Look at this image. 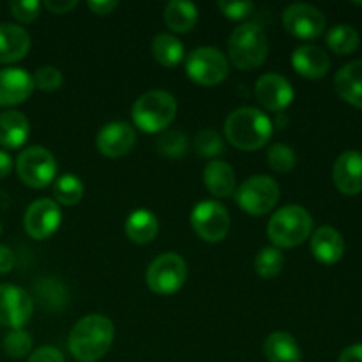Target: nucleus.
<instances>
[{"label": "nucleus", "instance_id": "obj_1", "mask_svg": "<svg viewBox=\"0 0 362 362\" xmlns=\"http://www.w3.org/2000/svg\"><path fill=\"white\" fill-rule=\"evenodd\" d=\"M115 329L110 318L103 315H88L78 320L71 329L67 346L71 356L80 362H95L112 349Z\"/></svg>", "mask_w": 362, "mask_h": 362}, {"label": "nucleus", "instance_id": "obj_2", "mask_svg": "<svg viewBox=\"0 0 362 362\" xmlns=\"http://www.w3.org/2000/svg\"><path fill=\"white\" fill-rule=\"evenodd\" d=\"M225 136L240 151H258L272 136V122L260 110L244 106L226 117Z\"/></svg>", "mask_w": 362, "mask_h": 362}, {"label": "nucleus", "instance_id": "obj_3", "mask_svg": "<svg viewBox=\"0 0 362 362\" xmlns=\"http://www.w3.org/2000/svg\"><path fill=\"white\" fill-rule=\"evenodd\" d=\"M269 41L264 28L257 23H243L232 32L228 39V57L240 71H251L265 62Z\"/></svg>", "mask_w": 362, "mask_h": 362}, {"label": "nucleus", "instance_id": "obj_4", "mask_svg": "<svg viewBox=\"0 0 362 362\" xmlns=\"http://www.w3.org/2000/svg\"><path fill=\"white\" fill-rule=\"evenodd\" d=\"M177 101L170 92L151 90L134 101L131 115L134 126L144 133H161L173 122Z\"/></svg>", "mask_w": 362, "mask_h": 362}, {"label": "nucleus", "instance_id": "obj_5", "mask_svg": "<svg viewBox=\"0 0 362 362\" xmlns=\"http://www.w3.org/2000/svg\"><path fill=\"white\" fill-rule=\"evenodd\" d=\"M313 230V218L300 205H286L272 214L267 235L276 247L300 246Z\"/></svg>", "mask_w": 362, "mask_h": 362}, {"label": "nucleus", "instance_id": "obj_6", "mask_svg": "<svg viewBox=\"0 0 362 362\" xmlns=\"http://www.w3.org/2000/svg\"><path fill=\"white\" fill-rule=\"evenodd\" d=\"M278 182L269 175H255L244 180L235 191V204L250 216H265L279 200Z\"/></svg>", "mask_w": 362, "mask_h": 362}, {"label": "nucleus", "instance_id": "obj_7", "mask_svg": "<svg viewBox=\"0 0 362 362\" xmlns=\"http://www.w3.org/2000/svg\"><path fill=\"white\" fill-rule=\"evenodd\" d=\"M187 265L177 253H163L147 269V286L158 296H172L186 283Z\"/></svg>", "mask_w": 362, "mask_h": 362}, {"label": "nucleus", "instance_id": "obj_8", "mask_svg": "<svg viewBox=\"0 0 362 362\" xmlns=\"http://www.w3.org/2000/svg\"><path fill=\"white\" fill-rule=\"evenodd\" d=\"M187 76L198 85L214 87L228 76V60L212 46H202L189 53L186 60Z\"/></svg>", "mask_w": 362, "mask_h": 362}, {"label": "nucleus", "instance_id": "obj_9", "mask_svg": "<svg viewBox=\"0 0 362 362\" xmlns=\"http://www.w3.org/2000/svg\"><path fill=\"white\" fill-rule=\"evenodd\" d=\"M16 172L21 182L39 189L52 184V180L55 179L57 161L48 148L34 145V147L25 148L18 156Z\"/></svg>", "mask_w": 362, "mask_h": 362}, {"label": "nucleus", "instance_id": "obj_10", "mask_svg": "<svg viewBox=\"0 0 362 362\" xmlns=\"http://www.w3.org/2000/svg\"><path fill=\"white\" fill-rule=\"evenodd\" d=\"M191 226L205 243H219L230 230L228 211L219 202H200L191 212Z\"/></svg>", "mask_w": 362, "mask_h": 362}, {"label": "nucleus", "instance_id": "obj_11", "mask_svg": "<svg viewBox=\"0 0 362 362\" xmlns=\"http://www.w3.org/2000/svg\"><path fill=\"white\" fill-rule=\"evenodd\" d=\"M286 32L297 39H317L325 30V16L311 4H292L283 13Z\"/></svg>", "mask_w": 362, "mask_h": 362}, {"label": "nucleus", "instance_id": "obj_12", "mask_svg": "<svg viewBox=\"0 0 362 362\" xmlns=\"http://www.w3.org/2000/svg\"><path fill=\"white\" fill-rule=\"evenodd\" d=\"M62 221V212L59 204L49 198H41L28 205L23 218L25 232L35 240H45L59 230Z\"/></svg>", "mask_w": 362, "mask_h": 362}, {"label": "nucleus", "instance_id": "obj_13", "mask_svg": "<svg viewBox=\"0 0 362 362\" xmlns=\"http://www.w3.org/2000/svg\"><path fill=\"white\" fill-rule=\"evenodd\" d=\"M34 313V300L23 288L0 285V325L21 329Z\"/></svg>", "mask_w": 362, "mask_h": 362}, {"label": "nucleus", "instance_id": "obj_14", "mask_svg": "<svg viewBox=\"0 0 362 362\" xmlns=\"http://www.w3.org/2000/svg\"><path fill=\"white\" fill-rule=\"evenodd\" d=\"M255 95L264 108L283 112L293 101V88L285 76L276 73L262 74L255 85Z\"/></svg>", "mask_w": 362, "mask_h": 362}, {"label": "nucleus", "instance_id": "obj_15", "mask_svg": "<svg viewBox=\"0 0 362 362\" xmlns=\"http://www.w3.org/2000/svg\"><path fill=\"white\" fill-rule=\"evenodd\" d=\"M136 141V131L127 122H110L101 127L95 138V147L105 158H122Z\"/></svg>", "mask_w": 362, "mask_h": 362}, {"label": "nucleus", "instance_id": "obj_16", "mask_svg": "<svg viewBox=\"0 0 362 362\" xmlns=\"http://www.w3.org/2000/svg\"><path fill=\"white\" fill-rule=\"evenodd\" d=\"M34 88V78L21 67L0 69V106H14L27 101Z\"/></svg>", "mask_w": 362, "mask_h": 362}, {"label": "nucleus", "instance_id": "obj_17", "mask_svg": "<svg viewBox=\"0 0 362 362\" xmlns=\"http://www.w3.org/2000/svg\"><path fill=\"white\" fill-rule=\"evenodd\" d=\"M332 179L343 194H359L362 191V154L346 151L336 159Z\"/></svg>", "mask_w": 362, "mask_h": 362}, {"label": "nucleus", "instance_id": "obj_18", "mask_svg": "<svg viewBox=\"0 0 362 362\" xmlns=\"http://www.w3.org/2000/svg\"><path fill=\"white\" fill-rule=\"evenodd\" d=\"M292 66L300 76L308 80H318L327 74L331 60L324 48L317 45H300L292 53Z\"/></svg>", "mask_w": 362, "mask_h": 362}, {"label": "nucleus", "instance_id": "obj_19", "mask_svg": "<svg viewBox=\"0 0 362 362\" xmlns=\"http://www.w3.org/2000/svg\"><path fill=\"white\" fill-rule=\"evenodd\" d=\"M311 253L320 264L332 265L345 255V240L332 226H320L311 237Z\"/></svg>", "mask_w": 362, "mask_h": 362}, {"label": "nucleus", "instance_id": "obj_20", "mask_svg": "<svg viewBox=\"0 0 362 362\" xmlns=\"http://www.w3.org/2000/svg\"><path fill=\"white\" fill-rule=\"evenodd\" d=\"M30 49V35L23 27L0 23V62L11 64L23 59Z\"/></svg>", "mask_w": 362, "mask_h": 362}, {"label": "nucleus", "instance_id": "obj_21", "mask_svg": "<svg viewBox=\"0 0 362 362\" xmlns=\"http://www.w3.org/2000/svg\"><path fill=\"white\" fill-rule=\"evenodd\" d=\"M334 88L343 101L362 108V60H354L336 73Z\"/></svg>", "mask_w": 362, "mask_h": 362}, {"label": "nucleus", "instance_id": "obj_22", "mask_svg": "<svg viewBox=\"0 0 362 362\" xmlns=\"http://www.w3.org/2000/svg\"><path fill=\"white\" fill-rule=\"evenodd\" d=\"M204 182L209 193L216 198H226L235 191L237 179L232 166L221 159H212L204 172Z\"/></svg>", "mask_w": 362, "mask_h": 362}, {"label": "nucleus", "instance_id": "obj_23", "mask_svg": "<svg viewBox=\"0 0 362 362\" xmlns=\"http://www.w3.org/2000/svg\"><path fill=\"white\" fill-rule=\"evenodd\" d=\"M30 133L28 119L18 110L0 113V145L6 148H18L27 141Z\"/></svg>", "mask_w": 362, "mask_h": 362}, {"label": "nucleus", "instance_id": "obj_24", "mask_svg": "<svg viewBox=\"0 0 362 362\" xmlns=\"http://www.w3.org/2000/svg\"><path fill=\"white\" fill-rule=\"evenodd\" d=\"M126 235L134 244H148L156 239L159 232V221L154 212L147 209H136L126 219Z\"/></svg>", "mask_w": 362, "mask_h": 362}, {"label": "nucleus", "instance_id": "obj_25", "mask_svg": "<svg viewBox=\"0 0 362 362\" xmlns=\"http://www.w3.org/2000/svg\"><path fill=\"white\" fill-rule=\"evenodd\" d=\"M265 359L269 362H303L297 339L288 332H272L264 343Z\"/></svg>", "mask_w": 362, "mask_h": 362}, {"label": "nucleus", "instance_id": "obj_26", "mask_svg": "<svg viewBox=\"0 0 362 362\" xmlns=\"http://www.w3.org/2000/svg\"><path fill=\"white\" fill-rule=\"evenodd\" d=\"M198 21V7L186 0H172L165 7V23L177 34H187Z\"/></svg>", "mask_w": 362, "mask_h": 362}, {"label": "nucleus", "instance_id": "obj_27", "mask_svg": "<svg viewBox=\"0 0 362 362\" xmlns=\"http://www.w3.org/2000/svg\"><path fill=\"white\" fill-rule=\"evenodd\" d=\"M151 52L156 62L165 67H175L184 59V46L175 35L158 34L151 42Z\"/></svg>", "mask_w": 362, "mask_h": 362}, {"label": "nucleus", "instance_id": "obj_28", "mask_svg": "<svg viewBox=\"0 0 362 362\" xmlns=\"http://www.w3.org/2000/svg\"><path fill=\"white\" fill-rule=\"evenodd\" d=\"M359 32L352 25H334L327 34V46L338 55H349L359 48Z\"/></svg>", "mask_w": 362, "mask_h": 362}, {"label": "nucleus", "instance_id": "obj_29", "mask_svg": "<svg viewBox=\"0 0 362 362\" xmlns=\"http://www.w3.org/2000/svg\"><path fill=\"white\" fill-rule=\"evenodd\" d=\"M83 182L76 175L66 173L53 184V197L57 204H62L71 207V205L80 204L83 198Z\"/></svg>", "mask_w": 362, "mask_h": 362}, {"label": "nucleus", "instance_id": "obj_30", "mask_svg": "<svg viewBox=\"0 0 362 362\" xmlns=\"http://www.w3.org/2000/svg\"><path fill=\"white\" fill-rule=\"evenodd\" d=\"M285 258L278 247H262L255 258V271L264 279H274L281 274Z\"/></svg>", "mask_w": 362, "mask_h": 362}, {"label": "nucleus", "instance_id": "obj_31", "mask_svg": "<svg viewBox=\"0 0 362 362\" xmlns=\"http://www.w3.org/2000/svg\"><path fill=\"white\" fill-rule=\"evenodd\" d=\"M267 163L274 172L288 173L296 168L297 156L292 147L285 144H274L267 151Z\"/></svg>", "mask_w": 362, "mask_h": 362}, {"label": "nucleus", "instance_id": "obj_32", "mask_svg": "<svg viewBox=\"0 0 362 362\" xmlns=\"http://www.w3.org/2000/svg\"><path fill=\"white\" fill-rule=\"evenodd\" d=\"M159 154L168 159H180L187 152V138L180 131H166L158 140Z\"/></svg>", "mask_w": 362, "mask_h": 362}, {"label": "nucleus", "instance_id": "obj_33", "mask_svg": "<svg viewBox=\"0 0 362 362\" xmlns=\"http://www.w3.org/2000/svg\"><path fill=\"white\" fill-rule=\"evenodd\" d=\"M4 350L14 359L28 356L32 350V336L23 329H11L4 338Z\"/></svg>", "mask_w": 362, "mask_h": 362}, {"label": "nucleus", "instance_id": "obj_34", "mask_svg": "<svg viewBox=\"0 0 362 362\" xmlns=\"http://www.w3.org/2000/svg\"><path fill=\"white\" fill-rule=\"evenodd\" d=\"M194 148L202 158H216L225 151V144L214 129H204L194 138Z\"/></svg>", "mask_w": 362, "mask_h": 362}, {"label": "nucleus", "instance_id": "obj_35", "mask_svg": "<svg viewBox=\"0 0 362 362\" xmlns=\"http://www.w3.org/2000/svg\"><path fill=\"white\" fill-rule=\"evenodd\" d=\"M34 85L37 88L45 92H53V90H59L60 85H62L64 76L57 67L53 66H42L35 71L34 76Z\"/></svg>", "mask_w": 362, "mask_h": 362}, {"label": "nucleus", "instance_id": "obj_36", "mask_svg": "<svg viewBox=\"0 0 362 362\" xmlns=\"http://www.w3.org/2000/svg\"><path fill=\"white\" fill-rule=\"evenodd\" d=\"M9 9L18 21L30 23L41 13V2H37V0H13V2H9Z\"/></svg>", "mask_w": 362, "mask_h": 362}, {"label": "nucleus", "instance_id": "obj_37", "mask_svg": "<svg viewBox=\"0 0 362 362\" xmlns=\"http://www.w3.org/2000/svg\"><path fill=\"white\" fill-rule=\"evenodd\" d=\"M218 9L221 11L228 20L239 21L250 16V14L253 13L255 6L253 2H223V0H219Z\"/></svg>", "mask_w": 362, "mask_h": 362}, {"label": "nucleus", "instance_id": "obj_38", "mask_svg": "<svg viewBox=\"0 0 362 362\" xmlns=\"http://www.w3.org/2000/svg\"><path fill=\"white\" fill-rule=\"evenodd\" d=\"M28 362H66L64 361L62 352L55 346H41V349L35 350L34 354H30Z\"/></svg>", "mask_w": 362, "mask_h": 362}, {"label": "nucleus", "instance_id": "obj_39", "mask_svg": "<svg viewBox=\"0 0 362 362\" xmlns=\"http://www.w3.org/2000/svg\"><path fill=\"white\" fill-rule=\"evenodd\" d=\"M87 7L98 16H108L119 7V2L117 0H90L87 2Z\"/></svg>", "mask_w": 362, "mask_h": 362}, {"label": "nucleus", "instance_id": "obj_40", "mask_svg": "<svg viewBox=\"0 0 362 362\" xmlns=\"http://www.w3.org/2000/svg\"><path fill=\"white\" fill-rule=\"evenodd\" d=\"M46 9L55 14H66L78 6L76 0H46Z\"/></svg>", "mask_w": 362, "mask_h": 362}, {"label": "nucleus", "instance_id": "obj_41", "mask_svg": "<svg viewBox=\"0 0 362 362\" xmlns=\"http://www.w3.org/2000/svg\"><path fill=\"white\" fill-rule=\"evenodd\" d=\"M14 267V255L7 246H0V274H7Z\"/></svg>", "mask_w": 362, "mask_h": 362}, {"label": "nucleus", "instance_id": "obj_42", "mask_svg": "<svg viewBox=\"0 0 362 362\" xmlns=\"http://www.w3.org/2000/svg\"><path fill=\"white\" fill-rule=\"evenodd\" d=\"M338 362H362V345H352L343 350Z\"/></svg>", "mask_w": 362, "mask_h": 362}, {"label": "nucleus", "instance_id": "obj_43", "mask_svg": "<svg viewBox=\"0 0 362 362\" xmlns=\"http://www.w3.org/2000/svg\"><path fill=\"white\" fill-rule=\"evenodd\" d=\"M11 168H13V159L6 151H0V179L9 175Z\"/></svg>", "mask_w": 362, "mask_h": 362}, {"label": "nucleus", "instance_id": "obj_44", "mask_svg": "<svg viewBox=\"0 0 362 362\" xmlns=\"http://www.w3.org/2000/svg\"><path fill=\"white\" fill-rule=\"evenodd\" d=\"M0 233H2V225H0Z\"/></svg>", "mask_w": 362, "mask_h": 362}]
</instances>
